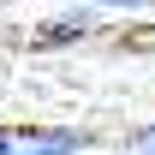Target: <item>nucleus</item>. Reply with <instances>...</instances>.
Wrapping results in <instances>:
<instances>
[{
	"label": "nucleus",
	"mask_w": 155,
	"mask_h": 155,
	"mask_svg": "<svg viewBox=\"0 0 155 155\" xmlns=\"http://www.w3.org/2000/svg\"><path fill=\"white\" fill-rule=\"evenodd\" d=\"M96 36H101V12L90 0H72V6H54V12L30 18L24 48L30 54H72V48H84V42H96Z\"/></svg>",
	"instance_id": "f257e3e1"
},
{
	"label": "nucleus",
	"mask_w": 155,
	"mask_h": 155,
	"mask_svg": "<svg viewBox=\"0 0 155 155\" xmlns=\"http://www.w3.org/2000/svg\"><path fill=\"white\" fill-rule=\"evenodd\" d=\"M90 149H96V131L66 125V119H30V125H18L12 155H90Z\"/></svg>",
	"instance_id": "f03ea898"
},
{
	"label": "nucleus",
	"mask_w": 155,
	"mask_h": 155,
	"mask_svg": "<svg viewBox=\"0 0 155 155\" xmlns=\"http://www.w3.org/2000/svg\"><path fill=\"white\" fill-rule=\"evenodd\" d=\"M101 18H149L155 12V0H90Z\"/></svg>",
	"instance_id": "7ed1b4c3"
},
{
	"label": "nucleus",
	"mask_w": 155,
	"mask_h": 155,
	"mask_svg": "<svg viewBox=\"0 0 155 155\" xmlns=\"http://www.w3.org/2000/svg\"><path fill=\"white\" fill-rule=\"evenodd\" d=\"M119 149H125V155H155V119H143V125H131Z\"/></svg>",
	"instance_id": "20e7f679"
},
{
	"label": "nucleus",
	"mask_w": 155,
	"mask_h": 155,
	"mask_svg": "<svg viewBox=\"0 0 155 155\" xmlns=\"http://www.w3.org/2000/svg\"><path fill=\"white\" fill-rule=\"evenodd\" d=\"M18 149V125H12V119H0V155H12Z\"/></svg>",
	"instance_id": "39448f33"
}]
</instances>
